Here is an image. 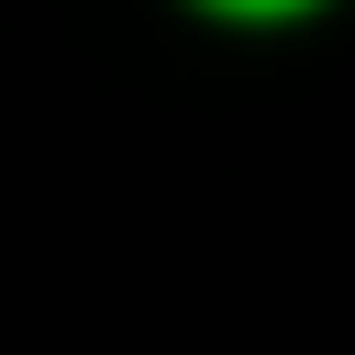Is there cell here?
<instances>
[{
  "label": "cell",
  "instance_id": "obj_1",
  "mask_svg": "<svg viewBox=\"0 0 355 355\" xmlns=\"http://www.w3.org/2000/svg\"><path fill=\"white\" fill-rule=\"evenodd\" d=\"M189 11H211V22H300L322 0H189Z\"/></svg>",
  "mask_w": 355,
  "mask_h": 355
}]
</instances>
